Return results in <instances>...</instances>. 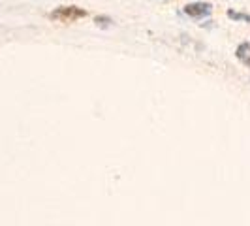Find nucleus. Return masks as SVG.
Instances as JSON below:
<instances>
[{"label":"nucleus","mask_w":250,"mask_h":226,"mask_svg":"<svg viewBox=\"0 0 250 226\" xmlns=\"http://www.w3.org/2000/svg\"><path fill=\"white\" fill-rule=\"evenodd\" d=\"M87 12L83 8H77V6H61L57 8L55 12L49 13L51 19H57V21H66V23H72L75 19H81L85 17Z\"/></svg>","instance_id":"f257e3e1"},{"label":"nucleus","mask_w":250,"mask_h":226,"mask_svg":"<svg viewBox=\"0 0 250 226\" xmlns=\"http://www.w3.org/2000/svg\"><path fill=\"white\" fill-rule=\"evenodd\" d=\"M211 12H213V6L209 2H192V4L185 6V13L190 15V17H196V19L207 17Z\"/></svg>","instance_id":"f03ea898"},{"label":"nucleus","mask_w":250,"mask_h":226,"mask_svg":"<svg viewBox=\"0 0 250 226\" xmlns=\"http://www.w3.org/2000/svg\"><path fill=\"white\" fill-rule=\"evenodd\" d=\"M235 55H237V59L241 63L245 64V66H250V45L249 44H241L235 51Z\"/></svg>","instance_id":"7ed1b4c3"},{"label":"nucleus","mask_w":250,"mask_h":226,"mask_svg":"<svg viewBox=\"0 0 250 226\" xmlns=\"http://www.w3.org/2000/svg\"><path fill=\"white\" fill-rule=\"evenodd\" d=\"M228 17L233 21H243V23H250V15L243 12H235V10H228Z\"/></svg>","instance_id":"20e7f679"},{"label":"nucleus","mask_w":250,"mask_h":226,"mask_svg":"<svg viewBox=\"0 0 250 226\" xmlns=\"http://www.w3.org/2000/svg\"><path fill=\"white\" fill-rule=\"evenodd\" d=\"M94 23L98 26H102V28H107V26H111L113 19L107 17V15H96V17H94Z\"/></svg>","instance_id":"39448f33"},{"label":"nucleus","mask_w":250,"mask_h":226,"mask_svg":"<svg viewBox=\"0 0 250 226\" xmlns=\"http://www.w3.org/2000/svg\"><path fill=\"white\" fill-rule=\"evenodd\" d=\"M249 45H250V44H249Z\"/></svg>","instance_id":"423d86ee"}]
</instances>
